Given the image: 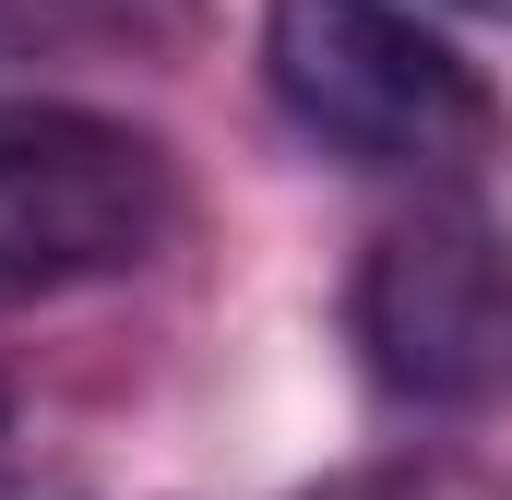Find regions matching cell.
<instances>
[{"instance_id": "8", "label": "cell", "mask_w": 512, "mask_h": 500, "mask_svg": "<svg viewBox=\"0 0 512 500\" xmlns=\"http://www.w3.org/2000/svg\"><path fill=\"white\" fill-rule=\"evenodd\" d=\"M0 417H12V393H0Z\"/></svg>"}, {"instance_id": "3", "label": "cell", "mask_w": 512, "mask_h": 500, "mask_svg": "<svg viewBox=\"0 0 512 500\" xmlns=\"http://www.w3.org/2000/svg\"><path fill=\"white\" fill-rule=\"evenodd\" d=\"M346 334L393 405L477 417L512 393V239L477 203H417L358 250Z\"/></svg>"}, {"instance_id": "2", "label": "cell", "mask_w": 512, "mask_h": 500, "mask_svg": "<svg viewBox=\"0 0 512 500\" xmlns=\"http://www.w3.org/2000/svg\"><path fill=\"white\" fill-rule=\"evenodd\" d=\"M179 239V167L155 131L60 96H0V310L120 286Z\"/></svg>"}, {"instance_id": "5", "label": "cell", "mask_w": 512, "mask_h": 500, "mask_svg": "<svg viewBox=\"0 0 512 500\" xmlns=\"http://www.w3.org/2000/svg\"><path fill=\"white\" fill-rule=\"evenodd\" d=\"M96 36L84 0H0V96H36V72H60Z\"/></svg>"}, {"instance_id": "6", "label": "cell", "mask_w": 512, "mask_h": 500, "mask_svg": "<svg viewBox=\"0 0 512 500\" xmlns=\"http://www.w3.org/2000/svg\"><path fill=\"white\" fill-rule=\"evenodd\" d=\"M0 500H84L72 465H24V453H0Z\"/></svg>"}, {"instance_id": "1", "label": "cell", "mask_w": 512, "mask_h": 500, "mask_svg": "<svg viewBox=\"0 0 512 500\" xmlns=\"http://www.w3.org/2000/svg\"><path fill=\"white\" fill-rule=\"evenodd\" d=\"M262 84L322 155L417 191H465L512 143L501 84L405 0H262Z\"/></svg>"}, {"instance_id": "7", "label": "cell", "mask_w": 512, "mask_h": 500, "mask_svg": "<svg viewBox=\"0 0 512 500\" xmlns=\"http://www.w3.org/2000/svg\"><path fill=\"white\" fill-rule=\"evenodd\" d=\"M453 12H489V24H512V0H453Z\"/></svg>"}, {"instance_id": "4", "label": "cell", "mask_w": 512, "mask_h": 500, "mask_svg": "<svg viewBox=\"0 0 512 500\" xmlns=\"http://www.w3.org/2000/svg\"><path fill=\"white\" fill-rule=\"evenodd\" d=\"M322 500H512V465L453 453V441H405V453H382V465L334 477Z\"/></svg>"}]
</instances>
